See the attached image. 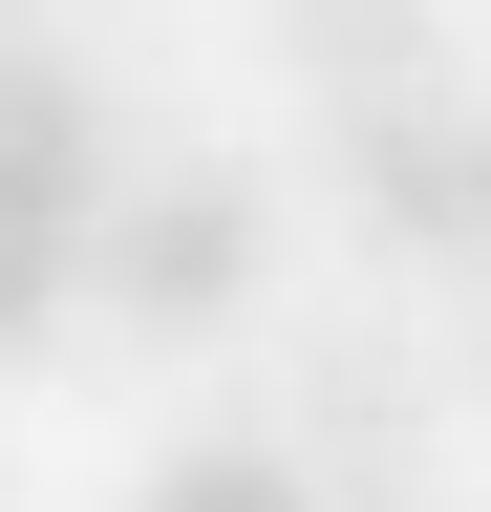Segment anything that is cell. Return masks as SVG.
<instances>
[{"label": "cell", "instance_id": "7a4b0ae2", "mask_svg": "<svg viewBox=\"0 0 491 512\" xmlns=\"http://www.w3.org/2000/svg\"><path fill=\"white\" fill-rule=\"evenodd\" d=\"M342 171H363V235L385 256H491V107L427 64V86H363L342 107Z\"/></svg>", "mask_w": 491, "mask_h": 512}, {"label": "cell", "instance_id": "277c9868", "mask_svg": "<svg viewBox=\"0 0 491 512\" xmlns=\"http://www.w3.org/2000/svg\"><path fill=\"white\" fill-rule=\"evenodd\" d=\"M278 43L321 64V107H363V86H427V0H278Z\"/></svg>", "mask_w": 491, "mask_h": 512}, {"label": "cell", "instance_id": "3957f363", "mask_svg": "<svg viewBox=\"0 0 491 512\" xmlns=\"http://www.w3.org/2000/svg\"><path fill=\"white\" fill-rule=\"evenodd\" d=\"M0 214H107V86L65 43H0Z\"/></svg>", "mask_w": 491, "mask_h": 512}, {"label": "cell", "instance_id": "8992f818", "mask_svg": "<svg viewBox=\"0 0 491 512\" xmlns=\"http://www.w3.org/2000/svg\"><path fill=\"white\" fill-rule=\"evenodd\" d=\"M43 320H86V235L65 214H0V342H43Z\"/></svg>", "mask_w": 491, "mask_h": 512}, {"label": "cell", "instance_id": "5b68a950", "mask_svg": "<svg viewBox=\"0 0 491 512\" xmlns=\"http://www.w3.org/2000/svg\"><path fill=\"white\" fill-rule=\"evenodd\" d=\"M150 512H321V470H299L278 427H214V448H171V470H150Z\"/></svg>", "mask_w": 491, "mask_h": 512}, {"label": "cell", "instance_id": "6da1fadb", "mask_svg": "<svg viewBox=\"0 0 491 512\" xmlns=\"http://www.w3.org/2000/svg\"><path fill=\"white\" fill-rule=\"evenodd\" d=\"M235 299H257V171H107V214H86V320L214 342Z\"/></svg>", "mask_w": 491, "mask_h": 512}]
</instances>
